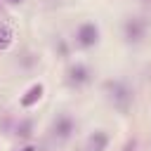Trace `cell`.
Segmentation results:
<instances>
[{
    "instance_id": "cell-1",
    "label": "cell",
    "mask_w": 151,
    "mask_h": 151,
    "mask_svg": "<svg viewBox=\"0 0 151 151\" xmlns=\"http://www.w3.org/2000/svg\"><path fill=\"white\" fill-rule=\"evenodd\" d=\"M104 94H106V99L113 104V109H118L120 113H127L130 106H132V99H134L130 85H127L125 80H120V78L106 80V83H104Z\"/></svg>"
},
{
    "instance_id": "cell-2",
    "label": "cell",
    "mask_w": 151,
    "mask_h": 151,
    "mask_svg": "<svg viewBox=\"0 0 151 151\" xmlns=\"http://www.w3.org/2000/svg\"><path fill=\"white\" fill-rule=\"evenodd\" d=\"M120 31H123V40L127 45H139L144 38H146V31H149V19L142 17V14H130L123 19L120 24Z\"/></svg>"
},
{
    "instance_id": "cell-3",
    "label": "cell",
    "mask_w": 151,
    "mask_h": 151,
    "mask_svg": "<svg viewBox=\"0 0 151 151\" xmlns=\"http://www.w3.org/2000/svg\"><path fill=\"white\" fill-rule=\"evenodd\" d=\"M99 40H101V31L94 21H83L73 33V45L78 50H92L99 45Z\"/></svg>"
},
{
    "instance_id": "cell-4",
    "label": "cell",
    "mask_w": 151,
    "mask_h": 151,
    "mask_svg": "<svg viewBox=\"0 0 151 151\" xmlns=\"http://www.w3.org/2000/svg\"><path fill=\"white\" fill-rule=\"evenodd\" d=\"M76 118L71 116V113H59L57 118H54V123H52V137L57 139V142H68L71 137H73V132H76Z\"/></svg>"
},
{
    "instance_id": "cell-5",
    "label": "cell",
    "mask_w": 151,
    "mask_h": 151,
    "mask_svg": "<svg viewBox=\"0 0 151 151\" xmlns=\"http://www.w3.org/2000/svg\"><path fill=\"white\" fill-rule=\"evenodd\" d=\"M92 80V68L83 61H76L66 68V83L71 87H85L87 83Z\"/></svg>"
},
{
    "instance_id": "cell-6",
    "label": "cell",
    "mask_w": 151,
    "mask_h": 151,
    "mask_svg": "<svg viewBox=\"0 0 151 151\" xmlns=\"http://www.w3.org/2000/svg\"><path fill=\"white\" fill-rule=\"evenodd\" d=\"M111 144V134L104 130V127H97L87 134L85 139V151H106Z\"/></svg>"
},
{
    "instance_id": "cell-7",
    "label": "cell",
    "mask_w": 151,
    "mask_h": 151,
    "mask_svg": "<svg viewBox=\"0 0 151 151\" xmlns=\"http://www.w3.org/2000/svg\"><path fill=\"white\" fill-rule=\"evenodd\" d=\"M42 92H45V85H42V83H33V85L19 97V106H21V109H31V106H35V104L42 99Z\"/></svg>"
},
{
    "instance_id": "cell-8",
    "label": "cell",
    "mask_w": 151,
    "mask_h": 151,
    "mask_svg": "<svg viewBox=\"0 0 151 151\" xmlns=\"http://www.w3.org/2000/svg\"><path fill=\"white\" fill-rule=\"evenodd\" d=\"M33 118H24V120H19L17 123V127H14V132H17V137H21V139H31L33 137Z\"/></svg>"
},
{
    "instance_id": "cell-9",
    "label": "cell",
    "mask_w": 151,
    "mask_h": 151,
    "mask_svg": "<svg viewBox=\"0 0 151 151\" xmlns=\"http://www.w3.org/2000/svg\"><path fill=\"white\" fill-rule=\"evenodd\" d=\"M12 42H14V33H12V28H9L7 24H0V52L9 50Z\"/></svg>"
},
{
    "instance_id": "cell-10",
    "label": "cell",
    "mask_w": 151,
    "mask_h": 151,
    "mask_svg": "<svg viewBox=\"0 0 151 151\" xmlns=\"http://www.w3.org/2000/svg\"><path fill=\"white\" fill-rule=\"evenodd\" d=\"M57 47H59V54H61V57H68V45H66L61 38L57 40Z\"/></svg>"
},
{
    "instance_id": "cell-11",
    "label": "cell",
    "mask_w": 151,
    "mask_h": 151,
    "mask_svg": "<svg viewBox=\"0 0 151 151\" xmlns=\"http://www.w3.org/2000/svg\"><path fill=\"white\" fill-rule=\"evenodd\" d=\"M134 149H137V142H134V139H130V142L123 146V151H134Z\"/></svg>"
},
{
    "instance_id": "cell-12",
    "label": "cell",
    "mask_w": 151,
    "mask_h": 151,
    "mask_svg": "<svg viewBox=\"0 0 151 151\" xmlns=\"http://www.w3.org/2000/svg\"><path fill=\"white\" fill-rule=\"evenodd\" d=\"M21 151H35V146H33V144H28V146H24Z\"/></svg>"
},
{
    "instance_id": "cell-13",
    "label": "cell",
    "mask_w": 151,
    "mask_h": 151,
    "mask_svg": "<svg viewBox=\"0 0 151 151\" xmlns=\"http://www.w3.org/2000/svg\"><path fill=\"white\" fill-rule=\"evenodd\" d=\"M24 0H7V5H21Z\"/></svg>"
}]
</instances>
